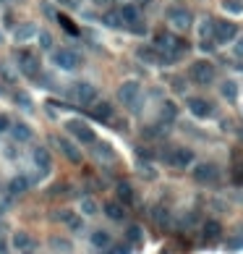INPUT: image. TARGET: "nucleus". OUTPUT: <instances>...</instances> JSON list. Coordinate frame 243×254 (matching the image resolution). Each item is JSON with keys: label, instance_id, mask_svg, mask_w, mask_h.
<instances>
[{"label": "nucleus", "instance_id": "1", "mask_svg": "<svg viewBox=\"0 0 243 254\" xmlns=\"http://www.w3.org/2000/svg\"><path fill=\"white\" fill-rule=\"evenodd\" d=\"M189 76L196 81V84H201V87H207L209 81L214 79V66L209 60H196L194 66L189 68Z\"/></svg>", "mask_w": 243, "mask_h": 254}, {"label": "nucleus", "instance_id": "2", "mask_svg": "<svg viewBox=\"0 0 243 254\" xmlns=\"http://www.w3.org/2000/svg\"><path fill=\"white\" fill-rule=\"evenodd\" d=\"M65 129H68V134H71V137H76L79 142H84V144H95V131H92L84 121H79V118L68 121V123H65Z\"/></svg>", "mask_w": 243, "mask_h": 254}, {"label": "nucleus", "instance_id": "3", "mask_svg": "<svg viewBox=\"0 0 243 254\" xmlns=\"http://www.w3.org/2000/svg\"><path fill=\"white\" fill-rule=\"evenodd\" d=\"M71 97L76 100L79 105H92V102H95V97H97V89L92 84H87V81H79V84L71 87Z\"/></svg>", "mask_w": 243, "mask_h": 254}, {"label": "nucleus", "instance_id": "4", "mask_svg": "<svg viewBox=\"0 0 243 254\" xmlns=\"http://www.w3.org/2000/svg\"><path fill=\"white\" fill-rule=\"evenodd\" d=\"M52 60H55V66H60L65 71H73V68L81 66V55H79V52H73V50H55Z\"/></svg>", "mask_w": 243, "mask_h": 254}, {"label": "nucleus", "instance_id": "5", "mask_svg": "<svg viewBox=\"0 0 243 254\" xmlns=\"http://www.w3.org/2000/svg\"><path fill=\"white\" fill-rule=\"evenodd\" d=\"M18 66L26 76H40V60H37L34 52H26V50H18Z\"/></svg>", "mask_w": 243, "mask_h": 254}, {"label": "nucleus", "instance_id": "6", "mask_svg": "<svg viewBox=\"0 0 243 254\" xmlns=\"http://www.w3.org/2000/svg\"><path fill=\"white\" fill-rule=\"evenodd\" d=\"M236 34H238V26L236 24H230V21H214L212 37L217 40V42H230V40H236Z\"/></svg>", "mask_w": 243, "mask_h": 254}, {"label": "nucleus", "instance_id": "7", "mask_svg": "<svg viewBox=\"0 0 243 254\" xmlns=\"http://www.w3.org/2000/svg\"><path fill=\"white\" fill-rule=\"evenodd\" d=\"M194 178L199 181V184H214V181L220 178V170H217V165H212V162H201V165H196Z\"/></svg>", "mask_w": 243, "mask_h": 254}, {"label": "nucleus", "instance_id": "8", "mask_svg": "<svg viewBox=\"0 0 243 254\" xmlns=\"http://www.w3.org/2000/svg\"><path fill=\"white\" fill-rule=\"evenodd\" d=\"M118 100H120L123 105L134 107L136 100H139V84H136V81H126V84L118 89Z\"/></svg>", "mask_w": 243, "mask_h": 254}, {"label": "nucleus", "instance_id": "9", "mask_svg": "<svg viewBox=\"0 0 243 254\" xmlns=\"http://www.w3.org/2000/svg\"><path fill=\"white\" fill-rule=\"evenodd\" d=\"M167 162L170 165H175V168H189L191 162H194V152L191 150H173L170 155H167Z\"/></svg>", "mask_w": 243, "mask_h": 254}, {"label": "nucleus", "instance_id": "10", "mask_svg": "<svg viewBox=\"0 0 243 254\" xmlns=\"http://www.w3.org/2000/svg\"><path fill=\"white\" fill-rule=\"evenodd\" d=\"M167 19L178 26V29H189L191 26V13L186 11V8H170V11H167Z\"/></svg>", "mask_w": 243, "mask_h": 254}, {"label": "nucleus", "instance_id": "11", "mask_svg": "<svg viewBox=\"0 0 243 254\" xmlns=\"http://www.w3.org/2000/svg\"><path fill=\"white\" fill-rule=\"evenodd\" d=\"M189 110L196 118H207V115H212V105L207 102V100H201V97H191L189 100Z\"/></svg>", "mask_w": 243, "mask_h": 254}, {"label": "nucleus", "instance_id": "12", "mask_svg": "<svg viewBox=\"0 0 243 254\" xmlns=\"http://www.w3.org/2000/svg\"><path fill=\"white\" fill-rule=\"evenodd\" d=\"M55 144H58V147L63 150V155L68 157L71 162H81V152L73 147V144L68 142V139H63V137H55Z\"/></svg>", "mask_w": 243, "mask_h": 254}, {"label": "nucleus", "instance_id": "13", "mask_svg": "<svg viewBox=\"0 0 243 254\" xmlns=\"http://www.w3.org/2000/svg\"><path fill=\"white\" fill-rule=\"evenodd\" d=\"M220 233H222V225L217 220H207V223H204L201 236H204V241H207V244H214V241L220 239Z\"/></svg>", "mask_w": 243, "mask_h": 254}, {"label": "nucleus", "instance_id": "14", "mask_svg": "<svg viewBox=\"0 0 243 254\" xmlns=\"http://www.w3.org/2000/svg\"><path fill=\"white\" fill-rule=\"evenodd\" d=\"M32 157H34V162H37V168L40 170H50V152L45 150V147H34V152H32Z\"/></svg>", "mask_w": 243, "mask_h": 254}, {"label": "nucleus", "instance_id": "15", "mask_svg": "<svg viewBox=\"0 0 243 254\" xmlns=\"http://www.w3.org/2000/svg\"><path fill=\"white\" fill-rule=\"evenodd\" d=\"M92 118H97V121H113V105L97 102L95 107H92Z\"/></svg>", "mask_w": 243, "mask_h": 254}, {"label": "nucleus", "instance_id": "16", "mask_svg": "<svg viewBox=\"0 0 243 254\" xmlns=\"http://www.w3.org/2000/svg\"><path fill=\"white\" fill-rule=\"evenodd\" d=\"M173 40H175L173 34H167V32H157V34H154V48L165 55V52L173 48Z\"/></svg>", "mask_w": 243, "mask_h": 254}, {"label": "nucleus", "instance_id": "17", "mask_svg": "<svg viewBox=\"0 0 243 254\" xmlns=\"http://www.w3.org/2000/svg\"><path fill=\"white\" fill-rule=\"evenodd\" d=\"M115 192H118V199H120L123 204H131V202H134V189H131L128 181H120V184L115 186Z\"/></svg>", "mask_w": 243, "mask_h": 254}, {"label": "nucleus", "instance_id": "18", "mask_svg": "<svg viewBox=\"0 0 243 254\" xmlns=\"http://www.w3.org/2000/svg\"><path fill=\"white\" fill-rule=\"evenodd\" d=\"M105 215L110 217V220H123L126 210H123V204H120V202H107L105 204Z\"/></svg>", "mask_w": 243, "mask_h": 254}, {"label": "nucleus", "instance_id": "19", "mask_svg": "<svg viewBox=\"0 0 243 254\" xmlns=\"http://www.w3.org/2000/svg\"><path fill=\"white\" fill-rule=\"evenodd\" d=\"M139 58L149 60V63H162V52L157 50L154 45H152V48H139Z\"/></svg>", "mask_w": 243, "mask_h": 254}, {"label": "nucleus", "instance_id": "20", "mask_svg": "<svg viewBox=\"0 0 243 254\" xmlns=\"http://www.w3.org/2000/svg\"><path fill=\"white\" fill-rule=\"evenodd\" d=\"M26 186H29V181L18 176V178H13L11 184H8V194H11V197H18V194H24V192H26Z\"/></svg>", "mask_w": 243, "mask_h": 254}, {"label": "nucleus", "instance_id": "21", "mask_svg": "<svg viewBox=\"0 0 243 254\" xmlns=\"http://www.w3.org/2000/svg\"><path fill=\"white\" fill-rule=\"evenodd\" d=\"M120 19H123V24H136L139 21V8L136 5H123L120 8Z\"/></svg>", "mask_w": 243, "mask_h": 254}, {"label": "nucleus", "instance_id": "22", "mask_svg": "<svg viewBox=\"0 0 243 254\" xmlns=\"http://www.w3.org/2000/svg\"><path fill=\"white\" fill-rule=\"evenodd\" d=\"M34 34H37V26L24 24V26H18V29H16V40H18V42H24V40H32Z\"/></svg>", "mask_w": 243, "mask_h": 254}, {"label": "nucleus", "instance_id": "23", "mask_svg": "<svg viewBox=\"0 0 243 254\" xmlns=\"http://www.w3.org/2000/svg\"><path fill=\"white\" fill-rule=\"evenodd\" d=\"M95 155H97V157H102V160H113V157H115V152L110 150V144L97 142V144H95Z\"/></svg>", "mask_w": 243, "mask_h": 254}, {"label": "nucleus", "instance_id": "24", "mask_svg": "<svg viewBox=\"0 0 243 254\" xmlns=\"http://www.w3.org/2000/svg\"><path fill=\"white\" fill-rule=\"evenodd\" d=\"M11 131H13V137H16L18 142H26V139L32 137V129H29V126H26V123H16Z\"/></svg>", "mask_w": 243, "mask_h": 254}, {"label": "nucleus", "instance_id": "25", "mask_svg": "<svg viewBox=\"0 0 243 254\" xmlns=\"http://www.w3.org/2000/svg\"><path fill=\"white\" fill-rule=\"evenodd\" d=\"M175 115H178V107H175V102H165V105H162V121H165V123H173Z\"/></svg>", "mask_w": 243, "mask_h": 254}, {"label": "nucleus", "instance_id": "26", "mask_svg": "<svg viewBox=\"0 0 243 254\" xmlns=\"http://www.w3.org/2000/svg\"><path fill=\"white\" fill-rule=\"evenodd\" d=\"M92 244L99 247V249H105V247H110V236L105 231H95V233H92Z\"/></svg>", "mask_w": 243, "mask_h": 254}, {"label": "nucleus", "instance_id": "27", "mask_svg": "<svg viewBox=\"0 0 243 254\" xmlns=\"http://www.w3.org/2000/svg\"><path fill=\"white\" fill-rule=\"evenodd\" d=\"M55 19H58V24L63 26L65 32H71V34H79V26L73 24V21L68 19V16H63V13H55Z\"/></svg>", "mask_w": 243, "mask_h": 254}, {"label": "nucleus", "instance_id": "28", "mask_svg": "<svg viewBox=\"0 0 243 254\" xmlns=\"http://www.w3.org/2000/svg\"><path fill=\"white\" fill-rule=\"evenodd\" d=\"M222 97L230 100V102L238 97V84H236V81H225V84H222Z\"/></svg>", "mask_w": 243, "mask_h": 254}, {"label": "nucleus", "instance_id": "29", "mask_svg": "<svg viewBox=\"0 0 243 254\" xmlns=\"http://www.w3.org/2000/svg\"><path fill=\"white\" fill-rule=\"evenodd\" d=\"M152 215H154V220L160 223L162 228H167V223H170V212H167L165 207H154V212H152Z\"/></svg>", "mask_w": 243, "mask_h": 254}, {"label": "nucleus", "instance_id": "30", "mask_svg": "<svg viewBox=\"0 0 243 254\" xmlns=\"http://www.w3.org/2000/svg\"><path fill=\"white\" fill-rule=\"evenodd\" d=\"M102 21H105L107 26H113V29L123 26V19H120V13H105V16H102Z\"/></svg>", "mask_w": 243, "mask_h": 254}, {"label": "nucleus", "instance_id": "31", "mask_svg": "<svg viewBox=\"0 0 243 254\" xmlns=\"http://www.w3.org/2000/svg\"><path fill=\"white\" fill-rule=\"evenodd\" d=\"M13 244H16L18 249H26V247H32V239H29V236H26L24 231H18V233L13 236Z\"/></svg>", "mask_w": 243, "mask_h": 254}, {"label": "nucleus", "instance_id": "32", "mask_svg": "<svg viewBox=\"0 0 243 254\" xmlns=\"http://www.w3.org/2000/svg\"><path fill=\"white\" fill-rule=\"evenodd\" d=\"M225 11H230V13H243V3L241 0H225Z\"/></svg>", "mask_w": 243, "mask_h": 254}, {"label": "nucleus", "instance_id": "33", "mask_svg": "<svg viewBox=\"0 0 243 254\" xmlns=\"http://www.w3.org/2000/svg\"><path fill=\"white\" fill-rule=\"evenodd\" d=\"M126 236H128V241L139 244V241H142V228H139V225H131V228L126 231Z\"/></svg>", "mask_w": 243, "mask_h": 254}, {"label": "nucleus", "instance_id": "34", "mask_svg": "<svg viewBox=\"0 0 243 254\" xmlns=\"http://www.w3.org/2000/svg\"><path fill=\"white\" fill-rule=\"evenodd\" d=\"M81 210H84V215H95L97 212V202H95V199H84Z\"/></svg>", "mask_w": 243, "mask_h": 254}, {"label": "nucleus", "instance_id": "35", "mask_svg": "<svg viewBox=\"0 0 243 254\" xmlns=\"http://www.w3.org/2000/svg\"><path fill=\"white\" fill-rule=\"evenodd\" d=\"M65 223H68V228L71 231H81V217H76V215H65Z\"/></svg>", "mask_w": 243, "mask_h": 254}, {"label": "nucleus", "instance_id": "36", "mask_svg": "<svg viewBox=\"0 0 243 254\" xmlns=\"http://www.w3.org/2000/svg\"><path fill=\"white\" fill-rule=\"evenodd\" d=\"M16 102H18V105H21V107H24V110H32V100H29V97H26V95H21V92H18V95H16Z\"/></svg>", "mask_w": 243, "mask_h": 254}, {"label": "nucleus", "instance_id": "37", "mask_svg": "<svg viewBox=\"0 0 243 254\" xmlns=\"http://www.w3.org/2000/svg\"><path fill=\"white\" fill-rule=\"evenodd\" d=\"M37 34H40V40H42V48L50 50V48H52V37H50V34H48V32H37Z\"/></svg>", "mask_w": 243, "mask_h": 254}, {"label": "nucleus", "instance_id": "38", "mask_svg": "<svg viewBox=\"0 0 243 254\" xmlns=\"http://www.w3.org/2000/svg\"><path fill=\"white\" fill-rule=\"evenodd\" d=\"M65 189H68L65 184H55V186L50 189V194H52V197H60V194H65Z\"/></svg>", "mask_w": 243, "mask_h": 254}, {"label": "nucleus", "instance_id": "39", "mask_svg": "<svg viewBox=\"0 0 243 254\" xmlns=\"http://www.w3.org/2000/svg\"><path fill=\"white\" fill-rule=\"evenodd\" d=\"M11 129V121H8V115H0V134Z\"/></svg>", "mask_w": 243, "mask_h": 254}, {"label": "nucleus", "instance_id": "40", "mask_svg": "<svg viewBox=\"0 0 243 254\" xmlns=\"http://www.w3.org/2000/svg\"><path fill=\"white\" fill-rule=\"evenodd\" d=\"M233 181H236V184H243V165L236 168V173H233Z\"/></svg>", "mask_w": 243, "mask_h": 254}, {"label": "nucleus", "instance_id": "41", "mask_svg": "<svg viewBox=\"0 0 243 254\" xmlns=\"http://www.w3.org/2000/svg\"><path fill=\"white\" fill-rule=\"evenodd\" d=\"M199 48H201V50H204V52H209V50H212V48H214V45H212V40H207V37H204V42H201V45H199Z\"/></svg>", "mask_w": 243, "mask_h": 254}, {"label": "nucleus", "instance_id": "42", "mask_svg": "<svg viewBox=\"0 0 243 254\" xmlns=\"http://www.w3.org/2000/svg\"><path fill=\"white\" fill-rule=\"evenodd\" d=\"M50 244H52V247H58V249H68V244H65V241H60V239H52Z\"/></svg>", "mask_w": 243, "mask_h": 254}, {"label": "nucleus", "instance_id": "43", "mask_svg": "<svg viewBox=\"0 0 243 254\" xmlns=\"http://www.w3.org/2000/svg\"><path fill=\"white\" fill-rule=\"evenodd\" d=\"M131 249L128 247H115V249H110V254H128Z\"/></svg>", "mask_w": 243, "mask_h": 254}, {"label": "nucleus", "instance_id": "44", "mask_svg": "<svg viewBox=\"0 0 243 254\" xmlns=\"http://www.w3.org/2000/svg\"><path fill=\"white\" fill-rule=\"evenodd\" d=\"M236 55H243V37H241L238 45H236Z\"/></svg>", "mask_w": 243, "mask_h": 254}, {"label": "nucleus", "instance_id": "45", "mask_svg": "<svg viewBox=\"0 0 243 254\" xmlns=\"http://www.w3.org/2000/svg\"><path fill=\"white\" fill-rule=\"evenodd\" d=\"M0 45H3V34H0Z\"/></svg>", "mask_w": 243, "mask_h": 254}]
</instances>
